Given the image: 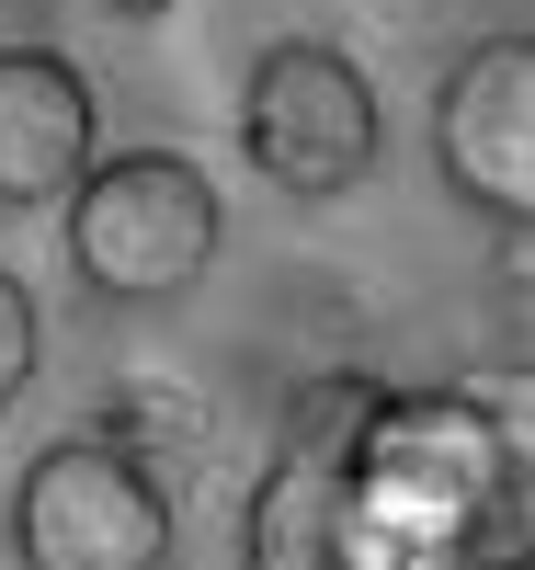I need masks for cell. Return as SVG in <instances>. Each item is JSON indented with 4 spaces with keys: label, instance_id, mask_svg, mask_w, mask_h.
<instances>
[{
    "label": "cell",
    "instance_id": "8",
    "mask_svg": "<svg viewBox=\"0 0 535 570\" xmlns=\"http://www.w3.org/2000/svg\"><path fill=\"white\" fill-rule=\"evenodd\" d=\"M91 434H115L126 456H182L194 434H206V400H194V389H160V376H126V389L103 400V422H91Z\"/></svg>",
    "mask_w": 535,
    "mask_h": 570
},
{
    "label": "cell",
    "instance_id": "3",
    "mask_svg": "<svg viewBox=\"0 0 535 570\" xmlns=\"http://www.w3.org/2000/svg\"><path fill=\"white\" fill-rule=\"evenodd\" d=\"M239 160H251L274 195L330 206L387 160V104L376 80L343 58L330 35H274L251 80H239Z\"/></svg>",
    "mask_w": 535,
    "mask_h": 570
},
{
    "label": "cell",
    "instance_id": "12",
    "mask_svg": "<svg viewBox=\"0 0 535 570\" xmlns=\"http://www.w3.org/2000/svg\"><path fill=\"white\" fill-rule=\"evenodd\" d=\"M103 12H115V23H171L182 0H103Z\"/></svg>",
    "mask_w": 535,
    "mask_h": 570
},
{
    "label": "cell",
    "instance_id": "1",
    "mask_svg": "<svg viewBox=\"0 0 535 570\" xmlns=\"http://www.w3.org/2000/svg\"><path fill=\"white\" fill-rule=\"evenodd\" d=\"M513 513V456L467 389H376L343 456V570H456Z\"/></svg>",
    "mask_w": 535,
    "mask_h": 570
},
{
    "label": "cell",
    "instance_id": "6",
    "mask_svg": "<svg viewBox=\"0 0 535 570\" xmlns=\"http://www.w3.org/2000/svg\"><path fill=\"white\" fill-rule=\"evenodd\" d=\"M91 160H103L91 80L58 46H0V206H58Z\"/></svg>",
    "mask_w": 535,
    "mask_h": 570
},
{
    "label": "cell",
    "instance_id": "10",
    "mask_svg": "<svg viewBox=\"0 0 535 570\" xmlns=\"http://www.w3.org/2000/svg\"><path fill=\"white\" fill-rule=\"evenodd\" d=\"M456 389H467L478 422L502 434V456H513V502H535V365H478V376H456Z\"/></svg>",
    "mask_w": 535,
    "mask_h": 570
},
{
    "label": "cell",
    "instance_id": "13",
    "mask_svg": "<svg viewBox=\"0 0 535 570\" xmlns=\"http://www.w3.org/2000/svg\"><path fill=\"white\" fill-rule=\"evenodd\" d=\"M456 570H535V548H513V559H456Z\"/></svg>",
    "mask_w": 535,
    "mask_h": 570
},
{
    "label": "cell",
    "instance_id": "5",
    "mask_svg": "<svg viewBox=\"0 0 535 570\" xmlns=\"http://www.w3.org/2000/svg\"><path fill=\"white\" fill-rule=\"evenodd\" d=\"M433 160L456 206L491 228H535V35H478L433 91Z\"/></svg>",
    "mask_w": 535,
    "mask_h": 570
},
{
    "label": "cell",
    "instance_id": "2",
    "mask_svg": "<svg viewBox=\"0 0 535 570\" xmlns=\"http://www.w3.org/2000/svg\"><path fill=\"white\" fill-rule=\"evenodd\" d=\"M69 274L115 308H171L228 252V195L182 149H115L69 183Z\"/></svg>",
    "mask_w": 535,
    "mask_h": 570
},
{
    "label": "cell",
    "instance_id": "4",
    "mask_svg": "<svg viewBox=\"0 0 535 570\" xmlns=\"http://www.w3.org/2000/svg\"><path fill=\"white\" fill-rule=\"evenodd\" d=\"M12 570H171V480L115 434H69L12 480Z\"/></svg>",
    "mask_w": 535,
    "mask_h": 570
},
{
    "label": "cell",
    "instance_id": "14",
    "mask_svg": "<svg viewBox=\"0 0 535 570\" xmlns=\"http://www.w3.org/2000/svg\"><path fill=\"white\" fill-rule=\"evenodd\" d=\"M513 274H535V228H513Z\"/></svg>",
    "mask_w": 535,
    "mask_h": 570
},
{
    "label": "cell",
    "instance_id": "11",
    "mask_svg": "<svg viewBox=\"0 0 535 570\" xmlns=\"http://www.w3.org/2000/svg\"><path fill=\"white\" fill-rule=\"evenodd\" d=\"M34 365H46V308H34V285H23L12 263H0V422L23 411Z\"/></svg>",
    "mask_w": 535,
    "mask_h": 570
},
{
    "label": "cell",
    "instance_id": "9",
    "mask_svg": "<svg viewBox=\"0 0 535 570\" xmlns=\"http://www.w3.org/2000/svg\"><path fill=\"white\" fill-rule=\"evenodd\" d=\"M365 411H376V376H354V365H330V376H308V389L285 400V445H319V456H354V434H365Z\"/></svg>",
    "mask_w": 535,
    "mask_h": 570
},
{
    "label": "cell",
    "instance_id": "7",
    "mask_svg": "<svg viewBox=\"0 0 535 570\" xmlns=\"http://www.w3.org/2000/svg\"><path fill=\"white\" fill-rule=\"evenodd\" d=\"M239 548H251V570H343V456L274 445V468L251 480Z\"/></svg>",
    "mask_w": 535,
    "mask_h": 570
}]
</instances>
